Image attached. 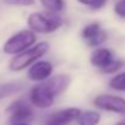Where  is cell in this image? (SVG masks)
Returning a JSON list of instances; mask_svg holds the SVG:
<instances>
[{"label":"cell","instance_id":"1","mask_svg":"<svg viewBox=\"0 0 125 125\" xmlns=\"http://www.w3.org/2000/svg\"><path fill=\"white\" fill-rule=\"evenodd\" d=\"M47 51H49L47 42H38L34 46H32L31 49L23 51L22 53L16 55L10 62V69L12 72H20V71L29 67L32 63H34L40 57H42Z\"/></svg>","mask_w":125,"mask_h":125},{"label":"cell","instance_id":"2","mask_svg":"<svg viewBox=\"0 0 125 125\" xmlns=\"http://www.w3.org/2000/svg\"><path fill=\"white\" fill-rule=\"evenodd\" d=\"M37 37L32 31H22L12 35L4 44V52L7 55H18L34 46Z\"/></svg>","mask_w":125,"mask_h":125},{"label":"cell","instance_id":"3","mask_svg":"<svg viewBox=\"0 0 125 125\" xmlns=\"http://www.w3.org/2000/svg\"><path fill=\"white\" fill-rule=\"evenodd\" d=\"M28 26L32 32H38L42 34H47L55 32L61 26V20L53 15H42V13H32L28 17Z\"/></svg>","mask_w":125,"mask_h":125},{"label":"cell","instance_id":"4","mask_svg":"<svg viewBox=\"0 0 125 125\" xmlns=\"http://www.w3.org/2000/svg\"><path fill=\"white\" fill-rule=\"evenodd\" d=\"M7 113L10 122L13 124H23L27 120H31L33 117V109L29 102L20 100L12 102L7 107Z\"/></svg>","mask_w":125,"mask_h":125},{"label":"cell","instance_id":"5","mask_svg":"<svg viewBox=\"0 0 125 125\" xmlns=\"http://www.w3.org/2000/svg\"><path fill=\"white\" fill-rule=\"evenodd\" d=\"M94 103L100 109L118 114H125V100L123 97L114 95H100L95 98Z\"/></svg>","mask_w":125,"mask_h":125},{"label":"cell","instance_id":"6","mask_svg":"<svg viewBox=\"0 0 125 125\" xmlns=\"http://www.w3.org/2000/svg\"><path fill=\"white\" fill-rule=\"evenodd\" d=\"M55 95L44 83L35 85L31 90V102L38 108H49L55 101Z\"/></svg>","mask_w":125,"mask_h":125},{"label":"cell","instance_id":"7","mask_svg":"<svg viewBox=\"0 0 125 125\" xmlns=\"http://www.w3.org/2000/svg\"><path fill=\"white\" fill-rule=\"evenodd\" d=\"M83 39L89 46H98L106 42L107 33L101 28L98 23H90L87 24L82 32Z\"/></svg>","mask_w":125,"mask_h":125},{"label":"cell","instance_id":"8","mask_svg":"<svg viewBox=\"0 0 125 125\" xmlns=\"http://www.w3.org/2000/svg\"><path fill=\"white\" fill-rule=\"evenodd\" d=\"M82 114L79 108L72 107V108H66L62 111H57L52 113L46 123L52 125H68L74 120H78L79 115Z\"/></svg>","mask_w":125,"mask_h":125},{"label":"cell","instance_id":"9","mask_svg":"<svg viewBox=\"0 0 125 125\" xmlns=\"http://www.w3.org/2000/svg\"><path fill=\"white\" fill-rule=\"evenodd\" d=\"M52 73V66L50 62L47 61H39L37 63H34L29 71H28V77L32 80L35 82H45L50 78Z\"/></svg>","mask_w":125,"mask_h":125},{"label":"cell","instance_id":"10","mask_svg":"<svg viewBox=\"0 0 125 125\" xmlns=\"http://www.w3.org/2000/svg\"><path fill=\"white\" fill-rule=\"evenodd\" d=\"M90 61H91V63H92L95 67H97V68H100L101 71H103V69L107 68L111 63H113V62L115 61V58H114V55H113L112 50L102 47V49L95 50V51L91 53Z\"/></svg>","mask_w":125,"mask_h":125},{"label":"cell","instance_id":"11","mask_svg":"<svg viewBox=\"0 0 125 125\" xmlns=\"http://www.w3.org/2000/svg\"><path fill=\"white\" fill-rule=\"evenodd\" d=\"M42 83L49 87V90H50L55 96H57V95L62 94V92L68 87V85L71 83V79H69V77L66 75V74H57V75H55V77L49 78L47 80H45V82H42Z\"/></svg>","mask_w":125,"mask_h":125},{"label":"cell","instance_id":"12","mask_svg":"<svg viewBox=\"0 0 125 125\" xmlns=\"http://www.w3.org/2000/svg\"><path fill=\"white\" fill-rule=\"evenodd\" d=\"M100 119H101V115L98 112L87 111L79 115L77 123L78 125H97L100 123Z\"/></svg>","mask_w":125,"mask_h":125},{"label":"cell","instance_id":"13","mask_svg":"<svg viewBox=\"0 0 125 125\" xmlns=\"http://www.w3.org/2000/svg\"><path fill=\"white\" fill-rule=\"evenodd\" d=\"M26 85L22 83H6V84H0V100L4 97H7L12 94H16L18 91H21Z\"/></svg>","mask_w":125,"mask_h":125},{"label":"cell","instance_id":"14","mask_svg":"<svg viewBox=\"0 0 125 125\" xmlns=\"http://www.w3.org/2000/svg\"><path fill=\"white\" fill-rule=\"evenodd\" d=\"M42 5L50 12H60L64 7V0H40Z\"/></svg>","mask_w":125,"mask_h":125},{"label":"cell","instance_id":"15","mask_svg":"<svg viewBox=\"0 0 125 125\" xmlns=\"http://www.w3.org/2000/svg\"><path fill=\"white\" fill-rule=\"evenodd\" d=\"M109 86L114 90H118V91H125V72L117 74L109 82Z\"/></svg>","mask_w":125,"mask_h":125},{"label":"cell","instance_id":"16","mask_svg":"<svg viewBox=\"0 0 125 125\" xmlns=\"http://www.w3.org/2000/svg\"><path fill=\"white\" fill-rule=\"evenodd\" d=\"M78 1L85 6H89L90 9L97 10V9H101L102 6H104L107 0H78Z\"/></svg>","mask_w":125,"mask_h":125},{"label":"cell","instance_id":"17","mask_svg":"<svg viewBox=\"0 0 125 125\" xmlns=\"http://www.w3.org/2000/svg\"><path fill=\"white\" fill-rule=\"evenodd\" d=\"M122 66H123V62L119 61V60H115L113 63H111V64H109L107 68H104L102 72H103V73H114V72H117Z\"/></svg>","mask_w":125,"mask_h":125},{"label":"cell","instance_id":"18","mask_svg":"<svg viewBox=\"0 0 125 125\" xmlns=\"http://www.w3.org/2000/svg\"><path fill=\"white\" fill-rule=\"evenodd\" d=\"M114 12L120 17H125V0L117 1V4L114 5Z\"/></svg>","mask_w":125,"mask_h":125},{"label":"cell","instance_id":"19","mask_svg":"<svg viewBox=\"0 0 125 125\" xmlns=\"http://www.w3.org/2000/svg\"><path fill=\"white\" fill-rule=\"evenodd\" d=\"M9 1L16 5H22V6H31L35 2V0H9Z\"/></svg>","mask_w":125,"mask_h":125},{"label":"cell","instance_id":"20","mask_svg":"<svg viewBox=\"0 0 125 125\" xmlns=\"http://www.w3.org/2000/svg\"><path fill=\"white\" fill-rule=\"evenodd\" d=\"M115 125H125V119L124 120H120V122H118Z\"/></svg>","mask_w":125,"mask_h":125},{"label":"cell","instance_id":"21","mask_svg":"<svg viewBox=\"0 0 125 125\" xmlns=\"http://www.w3.org/2000/svg\"><path fill=\"white\" fill-rule=\"evenodd\" d=\"M12 125H28V124H26V123H23V124H12Z\"/></svg>","mask_w":125,"mask_h":125},{"label":"cell","instance_id":"22","mask_svg":"<svg viewBox=\"0 0 125 125\" xmlns=\"http://www.w3.org/2000/svg\"><path fill=\"white\" fill-rule=\"evenodd\" d=\"M45 125H52V124H49V123H46V124H45Z\"/></svg>","mask_w":125,"mask_h":125}]
</instances>
